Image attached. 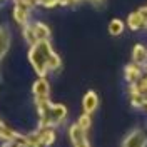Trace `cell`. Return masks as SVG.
I'll list each match as a JSON object with an SVG mask.
<instances>
[{
    "mask_svg": "<svg viewBox=\"0 0 147 147\" xmlns=\"http://www.w3.org/2000/svg\"><path fill=\"white\" fill-rule=\"evenodd\" d=\"M28 60L34 67V70L38 74V77H45L49 70H55L60 67V59L52 50L49 40H40L34 45H30Z\"/></svg>",
    "mask_w": 147,
    "mask_h": 147,
    "instance_id": "cell-1",
    "label": "cell"
},
{
    "mask_svg": "<svg viewBox=\"0 0 147 147\" xmlns=\"http://www.w3.org/2000/svg\"><path fill=\"white\" fill-rule=\"evenodd\" d=\"M49 90H50V87H49V82H47L45 77L37 79L35 84H34V87H32V92L35 95V102L49 100Z\"/></svg>",
    "mask_w": 147,
    "mask_h": 147,
    "instance_id": "cell-2",
    "label": "cell"
},
{
    "mask_svg": "<svg viewBox=\"0 0 147 147\" xmlns=\"http://www.w3.org/2000/svg\"><path fill=\"white\" fill-rule=\"evenodd\" d=\"M28 17H30V9L25 7V5H20V3H15L13 7V18L18 25L22 27H27L28 25Z\"/></svg>",
    "mask_w": 147,
    "mask_h": 147,
    "instance_id": "cell-3",
    "label": "cell"
},
{
    "mask_svg": "<svg viewBox=\"0 0 147 147\" xmlns=\"http://www.w3.org/2000/svg\"><path fill=\"white\" fill-rule=\"evenodd\" d=\"M146 144H147V134L140 132V130H136L127 137L124 147H144Z\"/></svg>",
    "mask_w": 147,
    "mask_h": 147,
    "instance_id": "cell-4",
    "label": "cell"
},
{
    "mask_svg": "<svg viewBox=\"0 0 147 147\" xmlns=\"http://www.w3.org/2000/svg\"><path fill=\"white\" fill-rule=\"evenodd\" d=\"M32 28V32H34V37H35L37 42H40V40H49L50 38V30L47 27L45 24H42V22H35L34 25H30Z\"/></svg>",
    "mask_w": 147,
    "mask_h": 147,
    "instance_id": "cell-5",
    "label": "cell"
},
{
    "mask_svg": "<svg viewBox=\"0 0 147 147\" xmlns=\"http://www.w3.org/2000/svg\"><path fill=\"white\" fill-rule=\"evenodd\" d=\"M97 104H99V100H97V95H95V92H87L85 94V97H84L82 100V105H84V114H89L90 115L94 110L97 109Z\"/></svg>",
    "mask_w": 147,
    "mask_h": 147,
    "instance_id": "cell-6",
    "label": "cell"
},
{
    "mask_svg": "<svg viewBox=\"0 0 147 147\" xmlns=\"http://www.w3.org/2000/svg\"><path fill=\"white\" fill-rule=\"evenodd\" d=\"M9 45H10V32H9V28L0 25V60L3 59V55L7 54Z\"/></svg>",
    "mask_w": 147,
    "mask_h": 147,
    "instance_id": "cell-7",
    "label": "cell"
},
{
    "mask_svg": "<svg viewBox=\"0 0 147 147\" xmlns=\"http://www.w3.org/2000/svg\"><path fill=\"white\" fill-rule=\"evenodd\" d=\"M69 137H70V140H72V144L75 146V144L85 140V130H82L77 124H72L70 129H69Z\"/></svg>",
    "mask_w": 147,
    "mask_h": 147,
    "instance_id": "cell-8",
    "label": "cell"
},
{
    "mask_svg": "<svg viewBox=\"0 0 147 147\" xmlns=\"http://www.w3.org/2000/svg\"><path fill=\"white\" fill-rule=\"evenodd\" d=\"M127 24H129V27L132 28V30H139V28L144 25V17H142L140 10H139V12H132V13L129 15Z\"/></svg>",
    "mask_w": 147,
    "mask_h": 147,
    "instance_id": "cell-9",
    "label": "cell"
},
{
    "mask_svg": "<svg viewBox=\"0 0 147 147\" xmlns=\"http://www.w3.org/2000/svg\"><path fill=\"white\" fill-rule=\"evenodd\" d=\"M134 60L137 65H142L147 62V50L144 45H136L134 47Z\"/></svg>",
    "mask_w": 147,
    "mask_h": 147,
    "instance_id": "cell-10",
    "label": "cell"
},
{
    "mask_svg": "<svg viewBox=\"0 0 147 147\" xmlns=\"http://www.w3.org/2000/svg\"><path fill=\"white\" fill-rule=\"evenodd\" d=\"M125 77H127L129 82H139V77H140V70H139V65H129L125 69Z\"/></svg>",
    "mask_w": 147,
    "mask_h": 147,
    "instance_id": "cell-11",
    "label": "cell"
},
{
    "mask_svg": "<svg viewBox=\"0 0 147 147\" xmlns=\"http://www.w3.org/2000/svg\"><path fill=\"white\" fill-rule=\"evenodd\" d=\"M122 32H124V22L119 20V18H114L109 24V34L114 35V37H117V35H120Z\"/></svg>",
    "mask_w": 147,
    "mask_h": 147,
    "instance_id": "cell-12",
    "label": "cell"
},
{
    "mask_svg": "<svg viewBox=\"0 0 147 147\" xmlns=\"http://www.w3.org/2000/svg\"><path fill=\"white\" fill-rule=\"evenodd\" d=\"M77 125L82 129V130H87V129L90 127V115H89V114H84V115H80V117H79V120H77Z\"/></svg>",
    "mask_w": 147,
    "mask_h": 147,
    "instance_id": "cell-13",
    "label": "cell"
},
{
    "mask_svg": "<svg viewBox=\"0 0 147 147\" xmlns=\"http://www.w3.org/2000/svg\"><path fill=\"white\" fill-rule=\"evenodd\" d=\"M80 0H64V5H75V3H79Z\"/></svg>",
    "mask_w": 147,
    "mask_h": 147,
    "instance_id": "cell-14",
    "label": "cell"
},
{
    "mask_svg": "<svg viewBox=\"0 0 147 147\" xmlns=\"http://www.w3.org/2000/svg\"><path fill=\"white\" fill-rule=\"evenodd\" d=\"M74 147H89V142H87V140H82V142H79V144H75Z\"/></svg>",
    "mask_w": 147,
    "mask_h": 147,
    "instance_id": "cell-15",
    "label": "cell"
},
{
    "mask_svg": "<svg viewBox=\"0 0 147 147\" xmlns=\"http://www.w3.org/2000/svg\"><path fill=\"white\" fill-rule=\"evenodd\" d=\"M89 2H92L94 5H102L104 3V0H89Z\"/></svg>",
    "mask_w": 147,
    "mask_h": 147,
    "instance_id": "cell-16",
    "label": "cell"
},
{
    "mask_svg": "<svg viewBox=\"0 0 147 147\" xmlns=\"http://www.w3.org/2000/svg\"><path fill=\"white\" fill-rule=\"evenodd\" d=\"M0 2H2V0H0Z\"/></svg>",
    "mask_w": 147,
    "mask_h": 147,
    "instance_id": "cell-17",
    "label": "cell"
}]
</instances>
